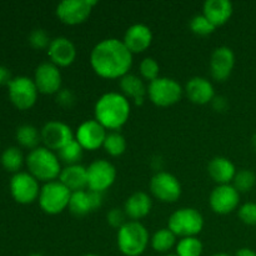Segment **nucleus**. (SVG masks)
I'll return each instance as SVG.
<instances>
[{"instance_id":"f257e3e1","label":"nucleus","mask_w":256,"mask_h":256,"mask_svg":"<svg viewBox=\"0 0 256 256\" xmlns=\"http://www.w3.org/2000/svg\"><path fill=\"white\" fill-rule=\"evenodd\" d=\"M90 65L102 79H122L132 66V54L122 40L109 38L98 42L90 52Z\"/></svg>"},{"instance_id":"f03ea898","label":"nucleus","mask_w":256,"mask_h":256,"mask_svg":"<svg viewBox=\"0 0 256 256\" xmlns=\"http://www.w3.org/2000/svg\"><path fill=\"white\" fill-rule=\"evenodd\" d=\"M132 104L122 92L102 94L94 106V119L109 132H119L129 120Z\"/></svg>"},{"instance_id":"7ed1b4c3","label":"nucleus","mask_w":256,"mask_h":256,"mask_svg":"<svg viewBox=\"0 0 256 256\" xmlns=\"http://www.w3.org/2000/svg\"><path fill=\"white\" fill-rule=\"evenodd\" d=\"M28 172L32 175L38 182H50L59 179L62 172V162L55 152H52L45 146H38L30 150L25 158Z\"/></svg>"},{"instance_id":"20e7f679","label":"nucleus","mask_w":256,"mask_h":256,"mask_svg":"<svg viewBox=\"0 0 256 256\" xmlns=\"http://www.w3.org/2000/svg\"><path fill=\"white\" fill-rule=\"evenodd\" d=\"M150 242L149 232L140 222H129L122 225L116 234V245L124 256H140Z\"/></svg>"},{"instance_id":"39448f33","label":"nucleus","mask_w":256,"mask_h":256,"mask_svg":"<svg viewBox=\"0 0 256 256\" xmlns=\"http://www.w3.org/2000/svg\"><path fill=\"white\" fill-rule=\"evenodd\" d=\"M168 229L180 239L198 236L204 229V218L202 212L194 208H180L170 215Z\"/></svg>"},{"instance_id":"423d86ee","label":"nucleus","mask_w":256,"mask_h":256,"mask_svg":"<svg viewBox=\"0 0 256 256\" xmlns=\"http://www.w3.org/2000/svg\"><path fill=\"white\" fill-rule=\"evenodd\" d=\"M70 198H72V192L59 180H55L42 185L38 202L40 209L45 214L58 215L69 208Z\"/></svg>"},{"instance_id":"0eeeda50","label":"nucleus","mask_w":256,"mask_h":256,"mask_svg":"<svg viewBox=\"0 0 256 256\" xmlns=\"http://www.w3.org/2000/svg\"><path fill=\"white\" fill-rule=\"evenodd\" d=\"M184 88L175 79L159 76L148 84V98L159 108H169L182 100Z\"/></svg>"},{"instance_id":"6e6552de","label":"nucleus","mask_w":256,"mask_h":256,"mask_svg":"<svg viewBox=\"0 0 256 256\" xmlns=\"http://www.w3.org/2000/svg\"><path fill=\"white\" fill-rule=\"evenodd\" d=\"M8 94L12 104L19 110H29L36 104L38 88L34 80L29 76L12 78V82L8 85Z\"/></svg>"},{"instance_id":"1a4fd4ad","label":"nucleus","mask_w":256,"mask_h":256,"mask_svg":"<svg viewBox=\"0 0 256 256\" xmlns=\"http://www.w3.org/2000/svg\"><path fill=\"white\" fill-rule=\"evenodd\" d=\"M88 190L95 192H105L114 185L118 172L112 162L105 159H96L86 166Z\"/></svg>"},{"instance_id":"9d476101","label":"nucleus","mask_w":256,"mask_h":256,"mask_svg":"<svg viewBox=\"0 0 256 256\" xmlns=\"http://www.w3.org/2000/svg\"><path fill=\"white\" fill-rule=\"evenodd\" d=\"M96 4L95 0H64L56 5L55 14L62 24L75 26L89 19Z\"/></svg>"},{"instance_id":"9b49d317","label":"nucleus","mask_w":256,"mask_h":256,"mask_svg":"<svg viewBox=\"0 0 256 256\" xmlns=\"http://www.w3.org/2000/svg\"><path fill=\"white\" fill-rule=\"evenodd\" d=\"M9 189L12 199L18 204L29 205L39 199L42 186L30 172H19L10 179Z\"/></svg>"},{"instance_id":"f8f14e48","label":"nucleus","mask_w":256,"mask_h":256,"mask_svg":"<svg viewBox=\"0 0 256 256\" xmlns=\"http://www.w3.org/2000/svg\"><path fill=\"white\" fill-rule=\"evenodd\" d=\"M182 184L172 172H158L150 180V192L156 200L172 204L182 196Z\"/></svg>"},{"instance_id":"ddd939ff","label":"nucleus","mask_w":256,"mask_h":256,"mask_svg":"<svg viewBox=\"0 0 256 256\" xmlns=\"http://www.w3.org/2000/svg\"><path fill=\"white\" fill-rule=\"evenodd\" d=\"M40 136L44 146L55 152L75 139V134L72 132V128L59 120L45 122L40 130Z\"/></svg>"},{"instance_id":"4468645a","label":"nucleus","mask_w":256,"mask_h":256,"mask_svg":"<svg viewBox=\"0 0 256 256\" xmlns=\"http://www.w3.org/2000/svg\"><path fill=\"white\" fill-rule=\"evenodd\" d=\"M32 80L36 85L39 94L56 95L62 89V76L60 69L50 62L38 65Z\"/></svg>"},{"instance_id":"2eb2a0df","label":"nucleus","mask_w":256,"mask_h":256,"mask_svg":"<svg viewBox=\"0 0 256 256\" xmlns=\"http://www.w3.org/2000/svg\"><path fill=\"white\" fill-rule=\"evenodd\" d=\"M240 194L232 184L216 185L210 192L209 205L218 215H228L239 209Z\"/></svg>"},{"instance_id":"dca6fc26","label":"nucleus","mask_w":256,"mask_h":256,"mask_svg":"<svg viewBox=\"0 0 256 256\" xmlns=\"http://www.w3.org/2000/svg\"><path fill=\"white\" fill-rule=\"evenodd\" d=\"M108 130L95 119L85 120L78 126L75 132V140L82 145L84 150L95 152L99 148H102Z\"/></svg>"},{"instance_id":"f3484780","label":"nucleus","mask_w":256,"mask_h":256,"mask_svg":"<svg viewBox=\"0 0 256 256\" xmlns=\"http://www.w3.org/2000/svg\"><path fill=\"white\" fill-rule=\"evenodd\" d=\"M235 66V54L229 46H219L210 56V74L216 82H226Z\"/></svg>"},{"instance_id":"a211bd4d","label":"nucleus","mask_w":256,"mask_h":256,"mask_svg":"<svg viewBox=\"0 0 256 256\" xmlns=\"http://www.w3.org/2000/svg\"><path fill=\"white\" fill-rule=\"evenodd\" d=\"M104 198L100 192H92V190H79L72 192V198L69 202V212L75 216H86L90 212L100 209L104 202Z\"/></svg>"},{"instance_id":"6ab92c4d","label":"nucleus","mask_w":256,"mask_h":256,"mask_svg":"<svg viewBox=\"0 0 256 256\" xmlns=\"http://www.w3.org/2000/svg\"><path fill=\"white\" fill-rule=\"evenodd\" d=\"M46 52L50 62L56 65L59 69L70 66L76 59V46L69 38H54Z\"/></svg>"},{"instance_id":"aec40b11","label":"nucleus","mask_w":256,"mask_h":256,"mask_svg":"<svg viewBox=\"0 0 256 256\" xmlns=\"http://www.w3.org/2000/svg\"><path fill=\"white\" fill-rule=\"evenodd\" d=\"M122 42L132 55L146 52L152 42V32L148 25L134 24L125 32Z\"/></svg>"},{"instance_id":"412c9836","label":"nucleus","mask_w":256,"mask_h":256,"mask_svg":"<svg viewBox=\"0 0 256 256\" xmlns=\"http://www.w3.org/2000/svg\"><path fill=\"white\" fill-rule=\"evenodd\" d=\"M184 94L188 99L196 105H206L214 100L215 89L212 82L202 76H194L185 84Z\"/></svg>"},{"instance_id":"4be33fe9","label":"nucleus","mask_w":256,"mask_h":256,"mask_svg":"<svg viewBox=\"0 0 256 256\" xmlns=\"http://www.w3.org/2000/svg\"><path fill=\"white\" fill-rule=\"evenodd\" d=\"M234 6L229 0H206L202 5V15L215 28L226 24L232 16Z\"/></svg>"},{"instance_id":"5701e85b","label":"nucleus","mask_w":256,"mask_h":256,"mask_svg":"<svg viewBox=\"0 0 256 256\" xmlns=\"http://www.w3.org/2000/svg\"><path fill=\"white\" fill-rule=\"evenodd\" d=\"M119 88L122 94L135 105H142L148 98V85L144 80L135 74H126L119 79Z\"/></svg>"},{"instance_id":"b1692460","label":"nucleus","mask_w":256,"mask_h":256,"mask_svg":"<svg viewBox=\"0 0 256 256\" xmlns=\"http://www.w3.org/2000/svg\"><path fill=\"white\" fill-rule=\"evenodd\" d=\"M152 200L145 192H136L130 195L124 204L125 215L132 222H139L150 214Z\"/></svg>"},{"instance_id":"393cba45","label":"nucleus","mask_w":256,"mask_h":256,"mask_svg":"<svg viewBox=\"0 0 256 256\" xmlns=\"http://www.w3.org/2000/svg\"><path fill=\"white\" fill-rule=\"evenodd\" d=\"M236 168L234 162L225 156H215L208 164V172L209 176L216 182L218 185L232 184L236 174Z\"/></svg>"},{"instance_id":"a878e982","label":"nucleus","mask_w":256,"mask_h":256,"mask_svg":"<svg viewBox=\"0 0 256 256\" xmlns=\"http://www.w3.org/2000/svg\"><path fill=\"white\" fill-rule=\"evenodd\" d=\"M59 180L72 192L88 189V172L82 164L68 165L62 168Z\"/></svg>"},{"instance_id":"bb28decb","label":"nucleus","mask_w":256,"mask_h":256,"mask_svg":"<svg viewBox=\"0 0 256 256\" xmlns=\"http://www.w3.org/2000/svg\"><path fill=\"white\" fill-rule=\"evenodd\" d=\"M15 139L19 142L20 146L26 148L29 150H34L39 146L42 142L40 130L32 124H22L18 126L15 132Z\"/></svg>"},{"instance_id":"cd10ccee","label":"nucleus","mask_w":256,"mask_h":256,"mask_svg":"<svg viewBox=\"0 0 256 256\" xmlns=\"http://www.w3.org/2000/svg\"><path fill=\"white\" fill-rule=\"evenodd\" d=\"M150 245L154 252L166 254L172 248L176 246V235L168 228L160 229L155 232L154 235L150 238Z\"/></svg>"},{"instance_id":"c85d7f7f","label":"nucleus","mask_w":256,"mask_h":256,"mask_svg":"<svg viewBox=\"0 0 256 256\" xmlns=\"http://www.w3.org/2000/svg\"><path fill=\"white\" fill-rule=\"evenodd\" d=\"M0 162L6 172L16 174L22 170L25 159L22 152L18 146H9L2 152L0 156Z\"/></svg>"},{"instance_id":"c756f323","label":"nucleus","mask_w":256,"mask_h":256,"mask_svg":"<svg viewBox=\"0 0 256 256\" xmlns=\"http://www.w3.org/2000/svg\"><path fill=\"white\" fill-rule=\"evenodd\" d=\"M106 154L110 156L118 158L122 156L126 152L128 142L124 135L119 132H108L106 138H105L104 145H102Z\"/></svg>"},{"instance_id":"7c9ffc66","label":"nucleus","mask_w":256,"mask_h":256,"mask_svg":"<svg viewBox=\"0 0 256 256\" xmlns=\"http://www.w3.org/2000/svg\"><path fill=\"white\" fill-rule=\"evenodd\" d=\"M84 152L85 150L82 149V145L74 139L69 144L65 145L64 148H62L56 154L59 156L60 162H64L65 166H68V165L79 164L80 160L82 159Z\"/></svg>"},{"instance_id":"2f4dec72","label":"nucleus","mask_w":256,"mask_h":256,"mask_svg":"<svg viewBox=\"0 0 256 256\" xmlns=\"http://www.w3.org/2000/svg\"><path fill=\"white\" fill-rule=\"evenodd\" d=\"M204 245L198 236L182 238L176 242L175 254L178 256H202Z\"/></svg>"},{"instance_id":"473e14b6","label":"nucleus","mask_w":256,"mask_h":256,"mask_svg":"<svg viewBox=\"0 0 256 256\" xmlns=\"http://www.w3.org/2000/svg\"><path fill=\"white\" fill-rule=\"evenodd\" d=\"M256 184V175L254 172L249 169H242L236 172L234 180L232 185L239 192V194L242 192H249Z\"/></svg>"},{"instance_id":"72a5a7b5","label":"nucleus","mask_w":256,"mask_h":256,"mask_svg":"<svg viewBox=\"0 0 256 256\" xmlns=\"http://www.w3.org/2000/svg\"><path fill=\"white\" fill-rule=\"evenodd\" d=\"M139 72H140V78L145 82H148V84L152 82H154L155 79L159 78V72H160V65L154 58H144L142 60L139 65Z\"/></svg>"},{"instance_id":"f704fd0d","label":"nucleus","mask_w":256,"mask_h":256,"mask_svg":"<svg viewBox=\"0 0 256 256\" xmlns=\"http://www.w3.org/2000/svg\"><path fill=\"white\" fill-rule=\"evenodd\" d=\"M189 28L195 35H199V36H206V35L212 34L216 29L202 14L192 16L189 22Z\"/></svg>"},{"instance_id":"c9c22d12","label":"nucleus","mask_w":256,"mask_h":256,"mask_svg":"<svg viewBox=\"0 0 256 256\" xmlns=\"http://www.w3.org/2000/svg\"><path fill=\"white\" fill-rule=\"evenodd\" d=\"M52 40V39H50L49 34L44 29H40V28L32 30L29 36H28V42H29L30 46L35 50H48Z\"/></svg>"},{"instance_id":"e433bc0d","label":"nucleus","mask_w":256,"mask_h":256,"mask_svg":"<svg viewBox=\"0 0 256 256\" xmlns=\"http://www.w3.org/2000/svg\"><path fill=\"white\" fill-rule=\"evenodd\" d=\"M238 216L244 224L255 226L256 225V202H245L238 209Z\"/></svg>"},{"instance_id":"4c0bfd02","label":"nucleus","mask_w":256,"mask_h":256,"mask_svg":"<svg viewBox=\"0 0 256 256\" xmlns=\"http://www.w3.org/2000/svg\"><path fill=\"white\" fill-rule=\"evenodd\" d=\"M126 215H125L124 209H119V208H112V210H109L106 214V222L112 228L119 230L120 228L124 224H126Z\"/></svg>"},{"instance_id":"58836bf2","label":"nucleus","mask_w":256,"mask_h":256,"mask_svg":"<svg viewBox=\"0 0 256 256\" xmlns=\"http://www.w3.org/2000/svg\"><path fill=\"white\" fill-rule=\"evenodd\" d=\"M55 100H56V104L64 109H72L76 102V96L70 89H62L55 95Z\"/></svg>"},{"instance_id":"ea45409f","label":"nucleus","mask_w":256,"mask_h":256,"mask_svg":"<svg viewBox=\"0 0 256 256\" xmlns=\"http://www.w3.org/2000/svg\"><path fill=\"white\" fill-rule=\"evenodd\" d=\"M212 108H214L216 112H225L228 109V102L224 96H215L214 100L212 102Z\"/></svg>"},{"instance_id":"a19ab883","label":"nucleus","mask_w":256,"mask_h":256,"mask_svg":"<svg viewBox=\"0 0 256 256\" xmlns=\"http://www.w3.org/2000/svg\"><path fill=\"white\" fill-rule=\"evenodd\" d=\"M12 72L4 65H0V85H9V82H12Z\"/></svg>"},{"instance_id":"79ce46f5","label":"nucleus","mask_w":256,"mask_h":256,"mask_svg":"<svg viewBox=\"0 0 256 256\" xmlns=\"http://www.w3.org/2000/svg\"><path fill=\"white\" fill-rule=\"evenodd\" d=\"M235 256H256V252L250 248H242V249L238 250Z\"/></svg>"},{"instance_id":"37998d69","label":"nucleus","mask_w":256,"mask_h":256,"mask_svg":"<svg viewBox=\"0 0 256 256\" xmlns=\"http://www.w3.org/2000/svg\"><path fill=\"white\" fill-rule=\"evenodd\" d=\"M252 146H254V149L256 150V132L254 135H252Z\"/></svg>"},{"instance_id":"c03bdc74","label":"nucleus","mask_w":256,"mask_h":256,"mask_svg":"<svg viewBox=\"0 0 256 256\" xmlns=\"http://www.w3.org/2000/svg\"><path fill=\"white\" fill-rule=\"evenodd\" d=\"M212 256H232V255L226 254V252H218V254H214Z\"/></svg>"},{"instance_id":"a18cd8bd","label":"nucleus","mask_w":256,"mask_h":256,"mask_svg":"<svg viewBox=\"0 0 256 256\" xmlns=\"http://www.w3.org/2000/svg\"><path fill=\"white\" fill-rule=\"evenodd\" d=\"M84 256H100V255H98V254H86V255H84Z\"/></svg>"},{"instance_id":"49530a36","label":"nucleus","mask_w":256,"mask_h":256,"mask_svg":"<svg viewBox=\"0 0 256 256\" xmlns=\"http://www.w3.org/2000/svg\"><path fill=\"white\" fill-rule=\"evenodd\" d=\"M29 256H44V255H42V254H32V255H29Z\"/></svg>"},{"instance_id":"de8ad7c7","label":"nucleus","mask_w":256,"mask_h":256,"mask_svg":"<svg viewBox=\"0 0 256 256\" xmlns=\"http://www.w3.org/2000/svg\"><path fill=\"white\" fill-rule=\"evenodd\" d=\"M165 256H178L176 254H168V255H165Z\"/></svg>"}]
</instances>
